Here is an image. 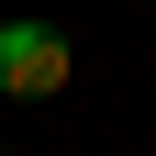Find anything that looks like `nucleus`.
I'll return each mask as SVG.
<instances>
[{"label": "nucleus", "instance_id": "obj_1", "mask_svg": "<svg viewBox=\"0 0 156 156\" xmlns=\"http://www.w3.org/2000/svg\"><path fill=\"white\" fill-rule=\"evenodd\" d=\"M67 34L56 23H23V11H11V23H0V89H11V101H56V89H67Z\"/></svg>", "mask_w": 156, "mask_h": 156}]
</instances>
